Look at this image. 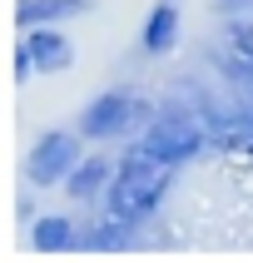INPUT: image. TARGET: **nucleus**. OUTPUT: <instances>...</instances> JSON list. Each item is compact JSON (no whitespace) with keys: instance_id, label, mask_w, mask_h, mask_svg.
Returning <instances> with one entry per match:
<instances>
[{"instance_id":"nucleus-4","label":"nucleus","mask_w":253,"mask_h":263,"mask_svg":"<svg viewBox=\"0 0 253 263\" xmlns=\"http://www.w3.org/2000/svg\"><path fill=\"white\" fill-rule=\"evenodd\" d=\"M134 119H139V100L124 95V89H104V95H94L80 109V134L94 139V144H104V139H119Z\"/></svg>"},{"instance_id":"nucleus-5","label":"nucleus","mask_w":253,"mask_h":263,"mask_svg":"<svg viewBox=\"0 0 253 263\" xmlns=\"http://www.w3.org/2000/svg\"><path fill=\"white\" fill-rule=\"evenodd\" d=\"M70 60H74V50L55 25H35V30H25V40L15 45V80H25L30 70L60 74V70H70Z\"/></svg>"},{"instance_id":"nucleus-10","label":"nucleus","mask_w":253,"mask_h":263,"mask_svg":"<svg viewBox=\"0 0 253 263\" xmlns=\"http://www.w3.org/2000/svg\"><path fill=\"white\" fill-rule=\"evenodd\" d=\"M80 243V234H74V223L65 219V214H45L40 223H35V249L40 253H65Z\"/></svg>"},{"instance_id":"nucleus-3","label":"nucleus","mask_w":253,"mask_h":263,"mask_svg":"<svg viewBox=\"0 0 253 263\" xmlns=\"http://www.w3.org/2000/svg\"><path fill=\"white\" fill-rule=\"evenodd\" d=\"M80 139H85V134H65V129L40 134V144L30 149V164H25L30 184H40V189L65 184V179H70V169L80 164Z\"/></svg>"},{"instance_id":"nucleus-2","label":"nucleus","mask_w":253,"mask_h":263,"mask_svg":"<svg viewBox=\"0 0 253 263\" xmlns=\"http://www.w3.org/2000/svg\"><path fill=\"white\" fill-rule=\"evenodd\" d=\"M139 149H149L154 159H164V164H189L199 149H204V129L193 124V119H184V115H159L154 124L144 129V139H139Z\"/></svg>"},{"instance_id":"nucleus-7","label":"nucleus","mask_w":253,"mask_h":263,"mask_svg":"<svg viewBox=\"0 0 253 263\" xmlns=\"http://www.w3.org/2000/svg\"><path fill=\"white\" fill-rule=\"evenodd\" d=\"M139 45H144V55H169V50L179 45V5L174 0H159V5L149 10Z\"/></svg>"},{"instance_id":"nucleus-11","label":"nucleus","mask_w":253,"mask_h":263,"mask_svg":"<svg viewBox=\"0 0 253 263\" xmlns=\"http://www.w3.org/2000/svg\"><path fill=\"white\" fill-rule=\"evenodd\" d=\"M213 10H219L223 20H233V15H243V10H253V0H213Z\"/></svg>"},{"instance_id":"nucleus-9","label":"nucleus","mask_w":253,"mask_h":263,"mask_svg":"<svg viewBox=\"0 0 253 263\" xmlns=\"http://www.w3.org/2000/svg\"><path fill=\"white\" fill-rule=\"evenodd\" d=\"M134 229H139V223H129V219H119V214H104V219L94 223V229H85V234H80V243H74V249H94V253H114V249H124V243H129V238H134Z\"/></svg>"},{"instance_id":"nucleus-6","label":"nucleus","mask_w":253,"mask_h":263,"mask_svg":"<svg viewBox=\"0 0 253 263\" xmlns=\"http://www.w3.org/2000/svg\"><path fill=\"white\" fill-rule=\"evenodd\" d=\"M109 179H114V159L89 154V159H80V164L70 169V179H65V194H70L74 204H94V199H104Z\"/></svg>"},{"instance_id":"nucleus-8","label":"nucleus","mask_w":253,"mask_h":263,"mask_svg":"<svg viewBox=\"0 0 253 263\" xmlns=\"http://www.w3.org/2000/svg\"><path fill=\"white\" fill-rule=\"evenodd\" d=\"M89 0H20L15 5V25L35 30V25H55V20H70V15H85Z\"/></svg>"},{"instance_id":"nucleus-1","label":"nucleus","mask_w":253,"mask_h":263,"mask_svg":"<svg viewBox=\"0 0 253 263\" xmlns=\"http://www.w3.org/2000/svg\"><path fill=\"white\" fill-rule=\"evenodd\" d=\"M169 179H174V164L154 159L149 149L134 144L129 154L114 164V179H109V189H104V214H119V219H129V223H144L149 214L164 204Z\"/></svg>"}]
</instances>
